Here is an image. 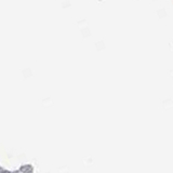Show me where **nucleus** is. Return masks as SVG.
Masks as SVG:
<instances>
[]
</instances>
